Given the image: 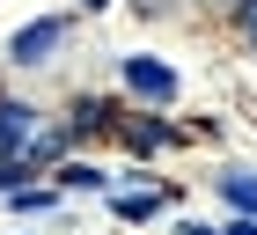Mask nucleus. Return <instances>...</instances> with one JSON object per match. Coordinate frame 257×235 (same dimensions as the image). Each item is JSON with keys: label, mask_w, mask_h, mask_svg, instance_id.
<instances>
[{"label": "nucleus", "mask_w": 257, "mask_h": 235, "mask_svg": "<svg viewBox=\"0 0 257 235\" xmlns=\"http://www.w3.org/2000/svg\"><path fill=\"white\" fill-rule=\"evenodd\" d=\"M59 37H66V22H30V30H15L8 59H15V66H44V59L59 52Z\"/></svg>", "instance_id": "nucleus-1"}, {"label": "nucleus", "mask_w": 257, "mask_h": 235, "mask_svg": "<svg viewBox=\"0 0 257 235\" xmlns=\"http://www.w3.org/2000/svg\"><path fill=\"white\" fill-rule=\"evenodd\" d=\"M125 88L147 96V103H169V96H177V74H169L162 59H125Z\"/></svg>", "instance_id": "nucleus-2"}, {"label": "nucleus", "mask_w": 257, "mask_h": 235, "mask_svg": "<svg viewBox=\"0 0 257 235\" xmlns=\"http://www.w3.org/2000/svg\"><path fill=\"white\" fill-rule=\"evenodd\" d=\"M30 118H37V110H22V103H8V110H0V147H8V155H22V147H30Z\"/></svg>", "instance_id": "nucleus-3"}, {"label": "nucleus", "mask_w": 257, "mask_h": 235, "mask_svg": "<svg viewBox=\"0 0 257 235\" xmlns=\"http://www.w3.org/2000/svg\"><path fill=\"white\" fill-rule=\"evenodd\" d=\"M220 191L235 198L242 213H257V176H250V169H228V176H220Z\"/></svg>", "instance_id": "nucleus-4"}, {"label": "nucleus", "mask_w": 257, "mask_h": 235, "mask_svg": "<svg viewBox=\"0 0 257 235\" xmlns=\"http://www.w3.org/2000/svg\"><path fill=\"white\" fill-rule=\"evenodd\" d=\"M155 206H162L155 191H118V198H110V213H118V220H147Z\"/></svg>", "instance_id": "nucleus-5"}, {"label": "nucleus", "mask_w": 257, "mask_h": 235, "mask_svg": "<svg viewBox=\"0 0 257 235\" xmlns=\"http://www.w3.org/2000/svg\"><path fill=\"white\" fill-rule=\"evenodd\" d=\"M59 184H66V191H96L103 176H96V169H88V162H74V169H66V176H59Z\"/></svg>", "instance_id": "nucleus-6"}, {"label": "nucleus", "mask_w": 257, "mask_h": 235, "mask_svg": "<svg viewBox=\"0 0 257 235\" xmlns=\"http://www.w3.org/2000/svg\"><path fill=\"white\" fill-rule=\"evenodd\" d=\"M235 22H242V37L257 44V0H242V8H235Z\"/></svg>", "instance_id": "nucleus-7"}, {"label": "nucleus", "mask_w": 257, "mask_h": 235, "mask_svg": "<svg viewBox=\"0 0 257 235\" xmlns=\"http://www.w3.org/2000/svg\"><path fill=\"white\" fill-rule=\"evenodd\" d=\"M220 235H257V213H242L235 228H220Z\"/></svg>", "instance_id": "nucleus-8"}, {"label": "nucleus", "mask_w": 257, "mask_h": 235, "mask_svg": "<svg viewBox=\"0 0 257 235\" xmlns=\"http://www.w3.org/2000/svg\"><path fill=\"white\" fill-rule=\"evenodd\" d=\"M74 8H110V0H74Z\"/></svg>", "instance_id": "nucleus-9"}]
</instances>
